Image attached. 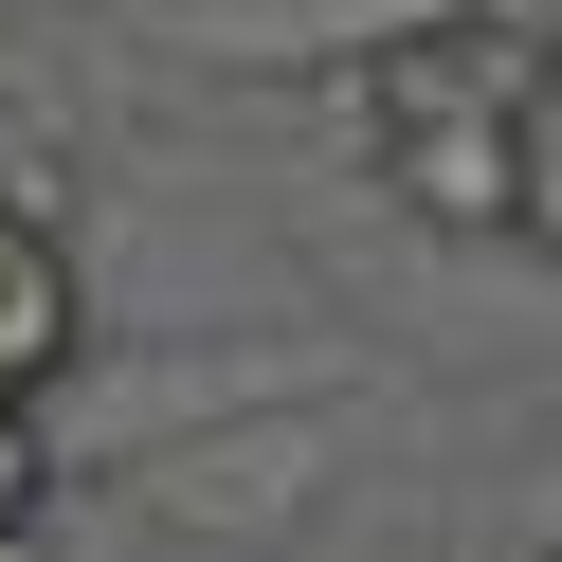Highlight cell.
Listing matches in <instances>:
<instances>
[{
  "label": "cell",
  "instance_id": "6da1fadb",
  "mask_svg": "<svg viewBox=\"0 0 562 562\" xmlns=\"http://www.w3.org/2000/svg\"><path fill=\"white\" fill-rule=\"evenodd\" d=\"M345 400H255V417H200V436H146V453H110V490L146 526H182V544H291L327 508V417Z\"/></svg>",
  "mask_w": 562,
  "mask_h": 562
},
{
  "label": "cell",
  "instance_id": "7a4b0ae2",
  "mask_svg": "<svg viewBox=\"0 0 562 562\" xmlns=\"http://www.w3.org/2000/svg\"><path fill=\"white\" fill-rule=\"evenodd\" d=\"M363 182L400 200L417 236H508L526 218V110H436V127H381Z\"/></svg>",
  "mask_w": 562,
  "mask_h": 562
},
{
  "label": "cell",
  "instance_id": "3957f363",
  "mask_svg": "<svg viewBox=\"0 0 562 562\" xmlns=\"http://www.w3.org/2000/svg\"><path fill=\"white\" fill-rule=\"evenodd\" d=\"M417 19H472V0H200L164 37H182L200 74H363V55L417 37Z\"/></svg>",
  "mask_w": 562,
  "mask_h": 562
},
{
  "label": "cell",
  "instance_id": "277c9868",
  "mask_svg": "<svg viewBox=\"0 0 562 562\" xmlns=\"http://www.w3.org/2000/svg\"><path fill=\"white\" fill-rule=\"evenodd\" d=\"M110 345V308H91V255L37 218H0V400H74V363Z\"/></svg>",
  "mask_w": 562,
  "mask_h": 562
},
{
  "label": "cell",
  "instance_id": "5b68a950",
  "mask_svg": "<svg viewBox=\"0 0 562 562\" xmlns=\"http://www.w3.org/2000/svg\"><path fill=\"white\" fill-rule=\"evenodd\" d=\"M74 200H91V164H74V127L0 91V218H37V236H74Z\"/></svg>",
  "mask_w": 562,
  "mask_h": 562
},
{
  "label": "cell",
  "instance_id": "8992f818",
  "mask_svg": "<svg viewBox=\"0 0 562 562\" xmlns=\"http://www.w3.org/2000/svg\"><path fill=\"white\" fill-rule=\"evenodd\" d=\"M74 453H55V400H0V526H55Z\"/></svg>",
  "mask_w": 562,
  "mask_h": 562
},
{
  "label": "cell",
  "instance_id": "52a82bcc",
  "mask_svg": "<svg viewBox=\"0 0 562 562\" xmlns=\"http://www.w3.org/2000/svg\"><path fill=\"white\" fill-rule=\"evenodd\" d=\"M526 255H562V37H544V91H526Z\"/></svg>",
  "mask_w": 562,
  "mask_h": 562
},
{
  "label": "cell",
  "instance_id": "ba28073f",
  "mask_svg": "<svg viewBox=\"0 0 562 562\" xmlns=\"http://www.w3.org/2000/svg\"><path fill=\"white\" fill-rule=\"evenodd\" d=\"M0 562H55V526H0Z\"/></svg>",
  "mask_w": 562,
  "mask_h": 562
},
{
  "label": "cell",
  "instance_id": "9c48e42d",
  "mask_svg": "<svg viewBox=\"0 0 562 562\" xmlns=\"http://www.w3.org/2000/svg\"><path fill=\"white\" fill-rule=\"evenodd\" d=\"M0 91H19V37H0Z\"/></svg>",
  "mask_w": 562,
  "mask_h": 562
}]
</instances>
